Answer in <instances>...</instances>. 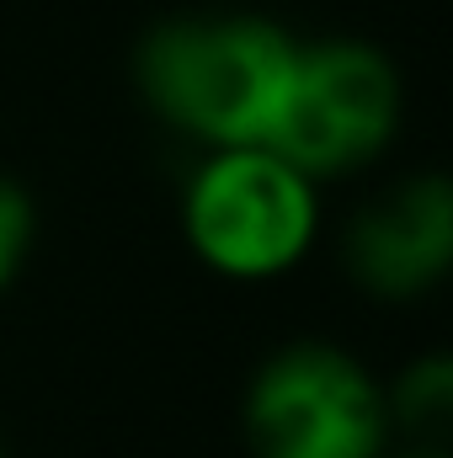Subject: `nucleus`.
Segmentation results:
<instances>
[{"label":"nucleus","instance_id":"obj_1","mask_svg":"<svg viewBox=\"0 0 453 458\" xmlns=\"http://www.w3.org/2000/svg\"><path fill=\"white\" fill-rule=\"evenodd\" d=\"M299 43L261 16L166 21L139 48V86L155 113L219 149H267Z\"/></svg>","mask_w":453,"mask_h":458},{"label":"nucleus","instance_id":"obj_2","mask_svg":"<svg viewBox=\"0 0 453 458\" xmlns=\"http://www.w3.org/2000/svg\"><path fill=\"white\" fill-rule=\"evenodd\" d=\"M187 229L203 261L235 277H267L299 261L315 229V192L272 149H219L187 198Z\"/></svg>","mask_w":453,"mask_h":458},{"label":"nucleus","instance_id":"obj_3","mask_svg":"<svg viewBox=\"0 0 453 458\" xmlns=\"http://www.w3.org/2000/svg\"><path fill=\"white\" fill-rule=\"evenodd\" d=\"M395 113L400 86L384 54H373L368 43L299 48L267 149L299 165L304 176H331L379 155L395 128Z\"/></svg>","mask_w":453,"mask_h":458},{"label":"nucleus","instance_id":"obj_4","mask_svg":"<svg viewBox=\"0 0 453 458\" xmlns=\"http://www.w3.org/2000/svg\"><path fill=\"white\" fill-rule=\"evenodd\" d=\"M245 437L256 458H373L384 411L357 362L326 346H299L256 378Z\"/></svg>","mask_w":453,"mask_h":458},{"label":"nucleus","instance_id":"obj_5","mask_svg":"<svg viewBox=\"0 0 453 458\" xmlns=\"http://www.w3.org/2000/svg\"><path fill=\"white\" fill-rule=\"evenodd\" d=\"M352 272L379 293L427 288L453 256V198L438 176L400 187L352 225Z\"/></svg>","mask_w":453,"mask_h":458},{"label":"nucleus","instance_id":"obj_6","mask_svg":"<svg viewBox=\"0 0 453 458\" xmlns=\"http://www.w3.org/2000/svg\"><path fill=\"white\" fill-rule=\"evenodd\" d=\"M27 234H32V214H27V198L16 187L0 182V283L16 272L21 250H27Z\"/></svg>","mask_w":453,"mask_h":458},{"label":"nucleus","instance_id":"obj_7","mask_svg":"<svg viewBox=\"0 0 453 458\" xmlns=\"http://www.w3.org/2000/svg\"><path fill=\"white\" fill-rule=\"evenodd\" d=\"M400 400H406V411H411V416H443V411H449V368H443V362H432L427 373H416V378L406 384V394H400Z\"/></svg>","mask_w":453,"mask_h":458},{"label":"nucleus","instance_id":"obj_8","mask_svg":"<svg viewBox=\"0 0 453 458\" xmlns=\"http://www.w3.org/2000/svg\"><path fill=\"white\" fill-rule=\"evenodd\" d=\"M422 458H438V454H422Z\"/></svg>","mask_w":453,"mask_h":458}]
</instances>
